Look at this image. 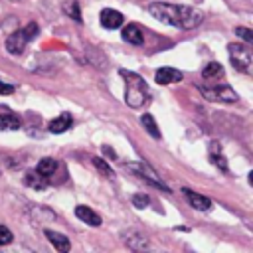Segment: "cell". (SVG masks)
<instances>
[{
    "label": "cell",
    "mask_w": 253,
    "mask_h": 253,
    "mask_svg": "<svg viewBox=\"0 0 253 253\" xmlns=\"http://www.w3.org/2000/svg\"><path fill=\"white\" fill-rule=\"evenodd\" d=\"M121 75H123L125 81H126V89H125V101H126V105L132 107V109H140V107L148 101L146 83L142 81V77H138V75L132 73V71L121 69Z\"/></svg>",
    "instance_id": "obj_1"
},
{
    "label": "cell",
    "mask_w": 253,
    "mask_h": 253,
    "mask_svg": "<svg viewBox=\"0 0 253 253\" xmlns=\"http://www.w3.org/2000/svg\"><path fill=\"white\" fill-rule=\"evenodd\" d=\"M148 12L150 16H154L158 22L166 24V26H176L180 28V12H182V6H176V4H168V2H154L148 6Z\"/></svg>",
    "instance_id": "obj_2"
},
{
    "label": "cell",
    "mask_w": 253,
    "mask_h": 253,
    "mask_svg": "<svg viewBox=\"0 0 253 253\" xmlns=\"http://www.w3.org/2000/svg\"><path fill=\"white\" fill-rule=\"evenodd\" d=\"M227 51H229V59L237 71H243V73L251 71V49L249 47H245L243 43H229Z\"/></svg>",
    "instance_id": "obj_3"
},
{
    "label": "cell",
    "mask_w": 253,
    "mask_h": 253,
    "mask_svg": "<svg viewBox=\"0 0 253 253\" xmlns=\"http://www.w3.org/2000/svg\"><path fill=\"white\" fill-rule=\"evenodd\" d=\"M126 168H128V170H132L136 176H140V178L148 180L150 184H154V186L162 188L164 192H170V188L160 180V176H158V174H156L148 164H144V162H126Z\"/></svg>",
    "instance_id": "obj_4"
},
{
    "label": "cell",
    "mask_w": 253,
    "mask_h": 253,
    "mask_svg": "<svg viewBox=\"0 0 253 253\" xmlns=\"http://www.w3.org/2000/svg\"><path fill=\"white\" fill-rule=\"evenodd\" d=\"M200 91L210 101H219V103H235L237 101V93L227 85H223V87H206V89L202 87Z\"/></svg>",
    "instance_id": "obj_5"
},
{
    "label": "cell",
    "mask_w": 253,
    "mask_h": 253,
    "mask_svg": "<svg viewBox=\"0 0 253 253\" xmlns=\"http://www.w3.org/2000/svg\"><path fill=\"white\" fill-rule=\"evenodd\" d=\"M26 43H28V38H26L24 30H18V32H14V34L8 36V40H6V49H8L10 53L18 55V53L24 51Z\"/></svg>",
    "instance_id": "obj_6"
},
{
    "label": "cell",
    "mask_w": 253,
    "mask_h": 253,
    "mask_svg": "<svg viewBox=\"0 0 253 253\" xmlns=\"http://www.w3.org/2000/svg\"><path fill=\"white\" fill-rule=\"evenodd\" d=\"M182 192H184L186 200L190 202V206H192L194 210H198V211H208V210L211 208V200H210V198H206V196H202V194H196V192H192V190H188V188H182Z\"/></svg>",
    "instance_id": "obj_7"
},
{
    "label": "cell",
    "mask_w": 253,
    "mask_h": 253,
    "mask_svg": "<svg viewBox=\"0 0 253 253\" xmlns=\"http://www.w3.org/2000/svg\"><path fill=\"white\" fill-rule=\"evenodd\" d=\"M75 215L79 217V221H83V223H87L91 227L101 225V215L95 210H91L89 206H77L75 208Z\"/></svg>",
    "instance_id": "obj_8"
},
{
    "label": "cell",
    "mask_w": 253,
    "mask_h": 253,
    "mask_svg": "<svg viewBox=\"0 0 253 253\" xmlns=\"http://www.w3.org/2000/svg\"><path fill=\"white\" fill-rule=\"evenodd\" d=\"M154 79H156V83H160V85L178 83V81H182V73H180L178 69H174V67H160V69L154 73Z\"/></svg>",
    "instance_id": "obj_9"
},
{
    "label": "cell",
    "mask_w": 253,
    "mask_h": 253,
    "mask_svg": "<svg viewBox=\"0 0 253 253\" xmlns=\"http://www.w3.org/2000/svg\"><path fill=\"white\" fill-rule=\"evenodd\" d=\"M18 128H20V119L8 107H0V130H18Z\"/></svg>",
    "instance_id": "obj_10"
},
{
    "label": "cell",
    "mask_w": 253,
    "mask_h": 253,
    "mask_svg": "<svg viewBox=\"0 0 253 253\" xmlns=\"http://www.w3.org/2000/svg\"><path fill=\"white\" fill-rule=\"evenodd\" d=\"M99 18H101L103 28H107V30H115V28H119L123 24V14L117 12V10H111V8H105Z\"/></svg>",
    "instance_id": "obj_11"
},
{
    "label": "cell",
    "mask_w": 253,
    "mask_h": 253,
    "mask_svg": "<svg viewBox=\"0 0 253 253\" xmlns=\"http://www.w3.org/2000/svg\"><path fill=\"white\" fill-rule=\"evenodd\" d=\"M121 36H123L125 42H128V43H132V45H142V42H144L142 30H140L136 24H128V26H125L123 32H121Z\"/></svg>",
    "instance_id": "obj_12"
},
{
    "label": "cell",
    "mask_w": 253,
    "mask_h": 253,
    "mask_svg": "<svg viewBox=\"0 0 253 253\" xmlns=\"http://www.w3.org/2000/svg\"><path fill=\"white\" fill-rule=\"evenodd\" d=\"M45 237H47V241H49L57 251H61V253H67V251L71 249V243H69V239H67L63 233H57V231H53V229H45Z\"/></svg>",
    "instance_id": "obj_13"
},
{
    "label": "cell",
    "mask_w": 253,
    "mask_h": 253,
    "mask_svg": "<svg viewBox=\"0 0 253 253\" xmlns=\"http://www.w3.org/2000/svg\"><path fill=\"white\" fill-rule=\"evenodd\" d=\"M71 123H73V119H71V115H69V113H63V115H59V117H55L53 121H49V125H47V128H49V132H53V134H61V132H65V130H69V126H71Z\"/></svg>",
    "instance_id": "obj_14"
},
{
    "label": "cell",
    "mask_w": 253,
    "mask_h": 253,
    "mask_svg": "<svg viewBox=\"0 0 253 253\" xmlns=\"http://www.w3.org/2000/svg\"><path fill=\"white\" fill-rule=\"evenodd\" d=\"M125 241H126V245H128L130 249H134V251L148 249V241H146V237H144L142 233H138V231H128V233L125 235Z\"/></svg>",
    "instance_id": "obj_15"
},
{
    "label": "cell",
    "mask_w": 253,
    "mask_h": 253,
    "mask_svg": "<svg viewBox=\"0 0 253 253\" xmlns=\"http://www.w3.org/2000/svg\"><path fill=\"white\" fill-rule=\"evenodd\" d=\"M24 182H26L28 186H32L34 190H45V186H47V178L42 176L38 170L28 172V174L24 176Z\"/></svg>",
    "instance_id": "obj_16"
},
{
    "label": "cell",
    "mask_w": 253,
    "mask_h": 253,
    "mask_svg": "<svg viewBox=\"0 0 253 253\" xmlns=\"http://www.w3.org/2000/svg\"><path fill=\"white\" fill-rule=\"evenodd\" d=\"M36 170H38L42 176L49 178V176H53V174H55V170H57V162H55L53 158H42V160L38 162Z\"/></svg>",
    "instance_id": "obj_17"
},
{
    "label": "cell",
    "mask_w": 253,
    "mask_h": 253,
    "mask_svg": "<svg viewBox=\"0 0 253 253\" xmlns=\"http://www.w3.org/2000/svg\"><path fill=\"white\" fill-rule=\"evenodd\" d=\"M140 123H142L144 130H146L150 136H154V138H160V130H158V126H156V123H154V119H152V115L144 113V115L140 117Z\"/></svg>",
    "instance_id": "obj_18"
},
{
    "label": "cell",
    "mask_w": 253,
    "mask_h": 253,
    "mask_svg": "<svg viewBox=\"0 0 253 253\" xmlns=\"http://www.w3.org/2000/svg\"><path fill=\"white\" fill-rule=\"evenodd\" d=\"M219 75H223V67H221L219 63H215V61L208 63V65L202 69V77H204V79H213V77H219Z\"/></svg>",
    "instance_id": "obj_19"
},
{
    "label": "cell",
    "mask_w": 253,
    "mask_h": 253,
    "mask_svg": "<svg viewBox=\"0 0 253 253\" xmlns=\"http://www.w3.org/2000/svg\"><path fill=\"white\" fill-rule=\"evenodd\" d=\"M63 12H65L69 18H73V20H81V10H79L77 0H67V2L63 4Z\"/></svg>",
    "instance_id": "obj_20"
},
{
    "label": "cell",
    "mask_w": 253,
    "mask_h": 253,
    "mask_svg": "<svg viewBox=\"0 0 253 253\" xmlns=\"http://www.w3.org/2000/svg\"><path fill=\"white\" fill-rule=\"evenodd\" d=\"M93 164H95V168H97V170H99L103 176H107V178H113V174H115V172L111 170V166H109V164H107L103 158H93Z\"/></svg>",
    "instance_id": "obj_21"
},
{
    "label": "cell",
    "mask_w": 253,
    "mask_h": 253,
    "mask_svg": "<svg viewBox=\"0 0 253 253\" xmlns=\"http://www.w3.org/2000/svg\"><path fill=\"white\" fill-rule=\"evenodd\" d=\"M132 204L142 210V208H146V206L150 204V198H148L146 194H134V196H132Z\"/></svg>",
    "instance_id": "obj_22"
},
{
    "label": "cell",
    "mask_w": 253,
    "mask_h": 253,
    "mask_svg": "<svg viewBox=\"0 0 253 253\" xmlns=\"http://www.w3.org/2000/svg\"><path fill=\"white\" fill-rule=\"evenodd\" d=\"M235 34H237L239 38H243L247 43H251V42H253V32H251L249 28H243V26H239V28H235Z\"/></svg>",
    "instance_id": "obj_23"
},
{
    "label": "cell",
    "mask_w": 253,
    "mask_h": 253,
    "mask_svg": "<svg viewBox=\"0 0 253 253\" xmlns=\"http://www.w3.org/2000/svg\"><path fill=\"white\" fill-rule=\"evenodd\" d=\"M12 231L6 227V225H0V245H8L12 241Z\"/></svg>",
    "instance_id": "obj_24"
},
{
    "label": "cell",
    "mask_w": 253,
    "mask_h": 253,
    "mask_svg": "<svg viewBox=\"0 0 253 253\" xmlns=\"http://www.w3.org/2000/svg\"><path fill=\"white\" fill-rule=\"evenodd\" d=\"M24 34H26L28 42H30L32 38H36V34H38V24H28V26L24 28Z\"/></svg>",
    "instance_id": "obj_25"
},
{
    "label": "cell",
    "mask_w": 253,
    "mask_h": 253,
    "mask_svg": "<svg viewBox=\"0 0 253 253\" xmlns=\"http://www.w3.org/2000/svg\"><path fill=\"white\" fill-rule=\"evenodd\" d=\"M211 160L219 166V168H223L225 172H227V162H225V158H223V154H211Z\"/></svg>",
    "instance_id": "obj_26"
},
{
    "label": "cell",
    "mask_w": 253,
    "mask_h": 253,
    "mask_svg": "<svg viewBox=\"0 0 253 253\" xmlns=\"http://www.w3.org/2000/svg\"><path fill=\"white\" fill-rule=\"evenodd\" d=\"M14 93V85H8L4 81H0V95H10Z\"/></svg>",
    "instance_id": "obj_27"
},
{
    "label": "cell",
    "mask_w": 253,
    "mask_h": 253,
    "mask_svg": "<svg viewBox=\"0 0 253 253\" xmlns=\"http://www.w3.org/2000/svg\"><path fill=\"white\" fill-rule=\"evenodd\" d=\"M103 152H107L111 158H117V154H115V150L113 148H109V146H103Z\"/></svg>",
    "instance_id": "obj_28"
}]
</instances>
